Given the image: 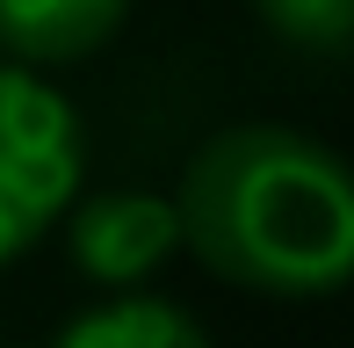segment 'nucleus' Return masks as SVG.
Here are the masks:
<instances>
[{
	"label": "nucleus",
	"mask_w": 354,
	"mask_h": 348,
	"mask_svg": "<svg viewBox=\"0 0 354 348\" xmlns=\"http://www.w3.org/2000/svg\"><path fill=\"white\" fill-rule=\"evenodd\" d=\"M181 232L253 290H340L354 276V160L289 123H224L181 167Z\"/></svg>",
	"instance_id": "f257e3e1"
},
{
	"label": "nucleus",
	"mask_w": 354,
	"mask_h": 348,
	"mask_svg": "<svg viewBox=\"0 0 354 348\" xmlns=\"http://www.w3.org/2000/svg\"><path fill=\"white\" fill-rule=\"evenodd\" d=\"M80 189V116L37 66H0V261Z\"/></svg>",
	"instance_id": "f03ea898"
},
{
	"label": "nucleus",
	"mask_w": 354,
	"mask_h": 348,
	"mask_svg": "<svg viewBox=\"0 0 354 348\" xmlns=\"http://www.w3.org/2000/svg\"><path fill=\"white\" fill-rule=\"evenodd\" d=\"M181 240V211L152 189H102L73 211V254L94 268L102 283L145 276L167 247Z\"/></svg>",
	"instance_id": "7ed1b4c3"
},
{
	"label": "nucleus",
	"mask_w": 354,
	"mask_h": 348,
	"mask_svg": "<svg viewBox=\"0 0 354 348\" xmlns=\"http://www.w3.org/2000/svg\"><path fill=\"white\" fill-rule=\"evenodd\" d=\"M131 0H0V44L15 66H58V58H87L94 44L116 37Z\"/></svg>",
	"instance_id": "20e7f679"
},
{
	"label": "nucleus",
	"mask_w": 354,
	"mask_h": 348,
	"mask_svg": "<svg viewBox=\"0 0 354 348\" xmlns=\"http://www.w3.org/2000/svg\"><path fill=\"white\" fill-rule=\"evenodd\" d=\"M58 348H210V341H203L196 312H181L174 297L123 290L109 305L80 312L66 334H58Z\"/></svg>",
	"instance_id": "39448f33"
},
{
	"label": "nucleus",
	"mask_w": 354,
	"mask_h": 348,
	"mask_svg": "<svg viewBox=\"0 0 354 348\" xmlns=\"http://www.w3.org/2000/svg\"><path fill=\"white\" fill-rule=\"evenodd\" d=\"M253 8L297 51H347L354 44V0H253Z\"/></svg>",
	"instance_id": "423d86ee"
}]
</instances>
